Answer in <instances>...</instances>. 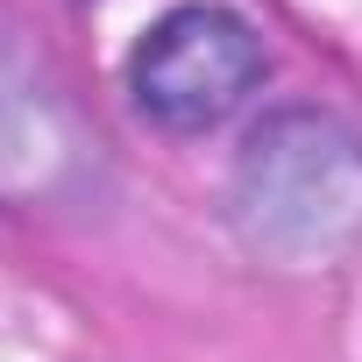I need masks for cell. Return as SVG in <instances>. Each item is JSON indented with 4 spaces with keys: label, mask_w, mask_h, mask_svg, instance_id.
Here are the masks:
<instances>
[{
    "label": "cell",
    "mask_w": 362,
    "mask_h": 362,
    "mask_svg": "<svg viewBox=\"0 0 362 362\" xmlns=\"http://www.w3.org/2000/svg\"><path fill=\"white\" fill-rule=\"evenodd\" d=\"M235 221L284 263H327L362 235V142L327 114H277L235 163Z\"/></svg>",
    "instance_id": "obj_1"
},
{
    "label": "cell",
    "mask_w": 362,
    "mask_h": 362,
    "mask_svg": "<svg viewBox=\"0 0 362 362\" xmlns=\"http://www.w3.org/2000/svg\"><path fill=\"white\" fill-rule=\"evenodd\" d=\"M263 78V36L235 15V8H170L128 57V93L149 121L192 135L214 128L228 107H242V93Z\"/></svg>",
    "instance_id": "obj_2"
},
{
    "label": "cell",
    "mask_w": 362,
    "mask_h": 362,
    "mask_svg": "<svg viewBox=\"0 0 362 362\" xmlns=\"http://www.w3.org/2000/svg\"><path fill=\"white\" fill-rule=\"evenodd\" d=\"M71 149L78 142L64 135V114H57L50 86L0 43V199L43 192L71 163Z\"/></svg>",
    "instance_id": "obj_3"
}]
</instances>
